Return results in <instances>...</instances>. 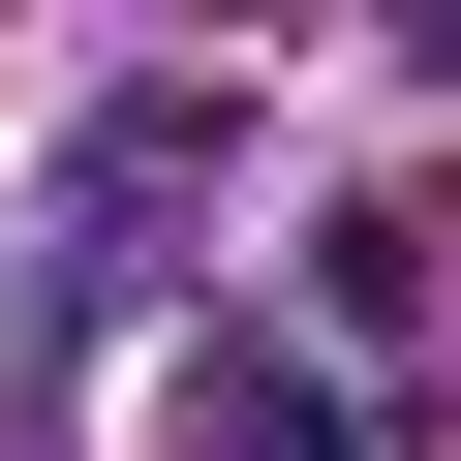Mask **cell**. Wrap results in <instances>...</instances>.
<instances>
[{"label":"cell","instance_id":"obj_1","mask_svg":"<svg viewBox=\"0 0 461 461\" xmlns=\"http://www.w3.org/2000/svg\"><path fill=\"white\" fill-rule=\"evenodd\" d=\"M154 247H185V93H123L93 185H62V277H154Z\"/></svg>","mask_w":461,"mask_h":461},{"label":"cell","instance_id":"obj_2","mask_svg":"<svg viewBox=\"0 0 461 461\" xmlns=\"http://www.w3.org/2000/svg\"><path fill=\"white\" fill-rule=\"evenodd\" d=\"M185 461H400V430H369L339 369H247V339H215V430H185Z\"/></svg>","mask_w":461,"mask_h":461}]
</instances>
